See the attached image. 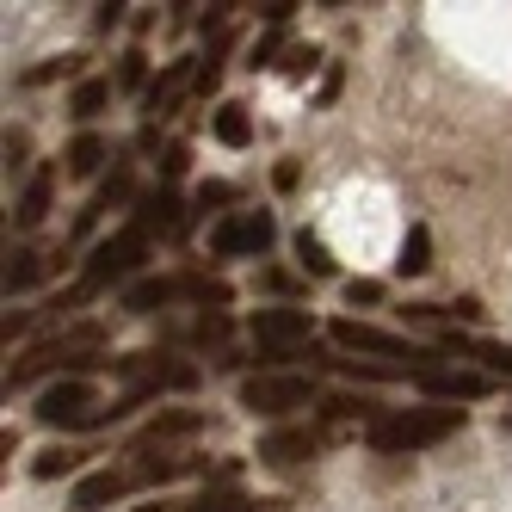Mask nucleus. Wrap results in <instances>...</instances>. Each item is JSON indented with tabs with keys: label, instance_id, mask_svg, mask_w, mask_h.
Returning a JSON list of instances; mask_svg holds the SVG:
<instances>
[{
	"label": "nucleus",
	"instance_id": "obj_1",
	"mask_svg": "<svg viewBox=\"0 0 512 512\" xmlns=\"http://www.w3.org/2000/svg\"><path fill=\"white\" fill-rule=\"evenodd\" d=\"M463 426V408H401L371 426V451H426Z\"/></svg>",
	"mask_w": 512,
	"mask_h": 512
},
{
	"label": "nucleus",
	"instance_id": "obj_2",
	"mask_svg": "<svg viewBox=\"0 0 512 512\" xmlns=\"http://www.w3.org/2000/svg\"><path fill=\"white\" fill-rule=\"evenodd\" d=\"M179 297H186V303H216V309H223L229 303V284L223 278H142V284H130L124 290V309H136V315H149V309H167V303H179Z\"/></svg>",
	"mask_w": 512,
	"mask_h": 512
},
{
	"label": "nucleus",
	"instance_id": "obj_3",
	"mask_svg": "<svg viewBox=\"0 0 512 512\" xmlns=\"http://www.w3.org/2000/svg\"><path fill=\"white\" fill-rule=\"evenodd\" d=\"M253 340H260V358L266 364H284V358H303L309 340H315V321L309 309H253Z\"/></svg>",
	"mask_w": 512,
	"mask_h": 512
},
{
	"label": "nucleus",
	"instance_id": "obj_4",
	"mask_svg": "<svg viewBox=\"0 0 512 512\" xmlns=\"http://www.w3.org/2000/svg\"><path fill=\"white\" fill-rule=\"evenodd\" d=\"M334 346H346V352H377V358H395V364H408L414 377L438 371V352H426V346H414V340H401V334H383V327H371V321H334Z\"/></svg>",
	"mask_w": 512,
	"mask_h": 512
},
{
	"label": "nucleus",
	"instance_id": "obj_5",
	"mask_svg": "<svg viewBox=\"0 0 512 512\" xmlns=\"http://www.w3.org/2000/svg\"><path fill=\"white\" fill-rule=\"evenodd\" d=\"M278 241V223H272V210H235L223 216V223L210 229V253L216 260H241V253H266Z\"/></svg>",
	"mask_w": 512,
	"mask_h": 512
},
{
	"label": "nucleus",
	"instance_id": "obj_6",
	"mask_svg": "<svg viewBox=\"0 0 512 512\" xmlns=\"http://www.w3.org/2000/svg\"><path fill=\"white\" fill-rule=\"evenodd\" d=\"M142 253H149V229H118L112 241H99L93 247V260H87V290H105V284H118V278H130L136 266H142Z\"/></svg>",
	"mask_w": 512,
	"mask_h": 512
},
{
	"label": "nucleus",
	"instance_id": "obj_7",
	"mask_svg": "<svg viewBox=\"0 0 512 512\" xmlns=\"http://www.w3.org/2000/svg\"><path fill=\"white\" fill-rule=\"evenodd\" d=\"M315 401V383L309 377H247L241 383V408L247 414H297V408H309Z\"/></svg>",
	"mask_w": 512,
	"mask_h": 512
},
{
	"label": "nucleus",
	"instance_id": "obj_8",
	"mask_svg": "<svg viewBox=\"0 0 512 512\" xmlns=\"http://www.w3.org/2000/svg\"><path fill=\"white\" fill-rule=\"evenodd\" d=\"M93 414H99V395L81 377H68V383H56V389L38 395V420L44 426H93Z\"/></svg>",
	"mask_w": 512,
	"mask_h": 512
},
{
	"label": "nucleus",
	"instance_id": "obj_9",
	"mask_svg": "<svg viewBox=\"0 0 512 512\" xmlns=\"http://www.w3.org/2000/svg\"><path fill=\"white\" fill-rule=\"evenodd\" d=\"M426 395H438V401H475V395H488V377H475V371H451V364H438V371H426V377H414Z\"/></svg>",
	"mask_w": 512,
	"mask_h": 512
},
{
	"label": "nucleus",
	"instance_id": "obj_10",
	"mask_svg": "<svg viewBox=\"0 0 512 512\" xmlns=\"http://www.w3.org/2000/svg\"><path fill=\"white\" fill-rule=\"evenodd\" d=\"M118 494H124V475L118 469H93V475H81V482H75L68 506H75V512H99V506H112Z\"/></svg>",
	"mask_w": 512,
	"mask_h": 512
},
{
	"label": "nucleus",
	"instance_id": "obj_11",
	"mask_svg": "<svg viewBox=\"0 0 512 512\" xmlns=\"http://www.w3.org/2000/svg\"><path fill=\"white\" fill-rule=\"evenodd\" d=\"M50 198H56V167H38L31 186H25V198H19V229H38L50 216Z\"/></svg>",
	"mask_w": 512,
	"mask_h": 512
},
{
	"label": "nucleus",
	"instance_id": "obj_12",
	"mask_svg": "<svg viewBox=\"0 0 512 512\" xmlns=\"http://www.w3.org/2000/svg\"><path fill=\"white\" fill-rule=\"evenodd\" d=\"M395 272H401V278H426V272H432V229H426V223H414V229H408Z\"/></svg>",
	"mask_w": 512,
	"mask_h": 512
},
{
	"label": "nucleus",
	"instance_id": "obj_13",
	"mask_svg": "<svg viewBox=\"0 0 512 512\" xmlns=\"http://www.w3.org/2000/svg\"><path fill=\"white\" fill-rule=\"evenodd\" d=\"M266 463H297V457H315V432H272L260 445Z\"/></svg>",
	"mask_w": 512,
	"mask_h": 512
},
{
	"label": "nucleus",
	"instance_id": "obj_14",
	"mask_svg": "<svg viewBox=\"0 0 512 512\" xmlns=\"http://www.w3.org/2000/svg\"><path fill=\"white\" fill-rule=\"evenodd\" d=\"M136 229H179V198L173 192H155V198H142V210H136Z\"/></svg>",
	"mask_w": 512,
	"mask_h": 512
},
{
	"label": "nucleus",
	"instance_id": "obj_15",
	"mask_svg": "<svg viewBox=\"0 0 512 512\" xmlns=\"http://www.w3.org/2000/svg\"><path fill=\"white\" fill-rule=\"evenodd\" d=\"M216 142H229V149H247V142H253L247 105H216Z\"/></svg>",
	"mask_w": 512,
	"mask_h": 512
},
{
	"label": "nucleus",
	"instance_id": "obj_16",
	"mask_svg": "<svg viewBox=\"0 0 512 512\" xmlns=\"http://www.w3.org/2000/svg\"><path fill=\"white\" fill-rule=\"evenodd\" d=\"M99 161H105V142L99 136H75V142H68V173H75V179H93Z\"/></svg>",
	"mask_w": 512,
	"mask_h": 512
},
{
	"label": "nucleus",
	"instance_id": "obj_17",
	"mask_svg": "<svg viewBox=\"0 0 512 512\" xmlns=\"http://www.w3.org/2000/svg\"><path fill=\"white\" fill-rule=\"evenodd\" d=\"M105 105H112V81H81V87H75V105H68V112H75V118H99Z\"/></svg>",
	"mask_w": 512,
	"mask_h": 512
},
{
	"label": "nucleus",
	"instance_id": "obj_18",
	"mask_svg": "<svg viewBox=\"0 0 512 512\" xmlns=\"http://www.w3.org/2000/svg\"><path fill=\"white\" fill-rule=\"evenodd\" d=\"M297 260H303V272H309V278H334V253H327L309 229L297 235Z\"/></svg>",
	"mask_w": 512,
	"mask_h": 512
},
{
	"label": "nucleus",
	"instance_id": "obj_19",
	"mask_svg": "<svg viewBox=\"0 0 512 512\" xmlns=\"http://www.w3.org/2000/svg\"><path fill=\"white\" fill-rule=\"evenodd\" d=\"M68 469H81V451H68V445H50L38 463H31V475H38V482H56V475H68Z\"/></svg>",
	"mask_w": 512,
	"mask_h": 512
},
{
	"label": "nucleus",
	"instance_id": "obj_20",
	"mask_svg": "<svg viewBox=\"0 0 512 512\" xmlns=\"http://www.w3.org/2000/svg\"><path fill=\"white\" fill-rule=\"evenodd\" d=\"M179 469H186V457H142L136 463L142 482H167V475H179Z\"/></svg>",
	"mask_w": 512,
	"mask_h": 512
},
{
	"label": "nucleus",
	"instance_id": "obj_21",
	"mask_svg": "<svg viewBox=\"0 0 512 512\" xmlns=\"http://www.w3.org/2000/svg\"><path fill=\"white\" fill-rule=\"evenodd\" d=\"M179 432H198V414H161V420H149V438H179Z\"/></svg>",
	"mask_w": 512,
	"mask_h": 512
},
{
	"label": "nucleus",
	"instance_id": "obj_22",
	"mask_svg": "<svg viewBox=\"0 0 512 512\" xmlns=\"http://www.w3.org/2000/svg\"><path fill=\"white\" fill-rule=\"evenodd\" d=\"M31 278H38V253H25V247H19V253H13V266H7V290H25Z\"/></svg>",
	"mask_w": 512,
	"mask_h": 512
},
{
	"label": "nucleus",
	"instance_id": "obj_23",
	"mask_svg": "<svg viewBox=\"0 0 512 512\" xmlns=\"http://www.w3.org/2000/svg\"><path fill=\"white\" fill-rule=\"evenodd\" d=\"M142 75H149V56L130 50V56H124V68H118V87H124V93H136V87H142Z\"/></svg>",
	"mask_w": 512,
	"mask_h": 512
},
{
	"label": "nucleus",
	"instance_id": "obj_24",
	"mask_svg": "<svg viewBox=\"0 0 512 512\" xmlns=\"http://www.w3.org/2000/svg\"><path fill=\"white\" fill-rule=\"evenodd\" d=\"M346 303H352V309H358V303H383V284H377V278H352V284H346Z\"/></svg>",
	"mask_w": 512,
	"mask_h": 512
},
{
	"label": "nucleus",
	"instance_id": "obj_25",
	"mask_svg": "<svg viewBox=\"0 0 512 512\" xmlns=\"http://www.w3.org/2000/svg\"><path fill=\"white\" fill-rule=\"evenodd\" d=\"M192 512H253V500H241V494H216V500H198Z\"/></svg>",
	"mask_w": 512,
	"mask_h": 512
},
{
	"label": "nucleus",
	"instance_id": "obj_26",
	"mask_svg": "<svg viewBox=\"0 0 512 512\" xmlns=\"http://www.w3.org/2000/svg\"><path fill=\"white\" fill-rule=\"evenodd\" d=\"M81 56H62V62H44V68H31V81H56V75H75Z\"/></svg>",
	"mask_w": 512,
	"mask_h": 512
},
{
	"label": "nucleus",
	"instance_id": "obj_27",
	"mask_svg": "<svg viewBox=\"0 0 512 512\" xmlns=\"http://www.w3.org/2000/svg\"><path fill=\"white\" fill-rule=\"evenodd\" d=\"M469 352H482L494 371H506V377H512V346H469Z\"/></svg>",
	"mask_w": 512,
	"mask_h": 512
},
{
	"label": "nucleus",
	"instance_id": "obj_28",
	"mask_svg": "<svg viewBox=\"0 0 512 512\" xmlns=\"http://www.w3.org/2000/svg\"><path fill=\"white\" fill-rule=\"evenodd\" d=\"M229 198H235L229 186H204V192H198V210H210V204H229Z\"/></svg>",
	"mask_w": 512,
	"mask_h": 512
},
{
	"label": "nucleus",
	"instance_id": "obj_29",
	"mask_svg": "<svg viewBox=\"0 0 512 512\" xmlns=\"http://www.w3.org/2000/svg\"><path fill=\"white\" fill-rule=\"evenodd\" d=\"M260 13H266V25H284V19L297 13V7H290V0H272V7H260Z\"/></svg>",
	"mask_w": 512,
	"mask_h": 512
},
{
	"label": "nucleus",
	"instance_id": "obj_30",
	"mask_svg": "<svg viewBox=\"0 0 512 512\" xmlns=\"http://www.w3.org/2000/svg\"><path fill=\"white\" fill-rule=\"evenodd\" d=\"M161 173H167V179L186 173V149H167V155H161Z\"/></svg>",
	"mask_w": 512,
	"mask_h": 512
},
{
	"label": "nucleus",
	"instance_id": "obj_31",
	"mask_svg": "<svg viewBox=\"0 0 512 512\" xmlns=\"http://www.w3.org/2000/svg\"><path fill=\"white\" fill-rule=\"evenodd\" d=\"M272 179H278V192H290V186H297V161H278V173H272Z\"/></svg>",
	"mask_w": 512,
	"mask_h": 512
},
{
	"label": "nucleus",
	"instance_id": "obj_32",
	"mask_svg": "<svg viewBox=\"0 0 512 512\" xmlns=\"http://www.w3.org/2000/svg\"><path fill=\"white\" fill-rule=\"evenodd\" d=\"M136 512H167V506H161V500H155V506H136Z\"/></svg>",
	"mask_w": 512,
	"mask_h": 512
}]
</instances>
